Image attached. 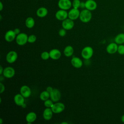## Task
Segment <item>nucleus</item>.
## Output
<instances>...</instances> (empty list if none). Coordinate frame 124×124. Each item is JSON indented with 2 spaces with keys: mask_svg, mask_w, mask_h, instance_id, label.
<instances>
[{
  "mask_svg": "<svg viewBox=\"0 0 124 124\" xmlns=\"http://www.w3.org/2000/svg\"><path fill=\"white\" fill-rule=\"evenodd\" d=\"M3 70H4V69L3 68L2 66L1 65L0 66V75H2L3 74Z\"/></svg>",
  "mask_w": 124,
  "mask_h": 124,
  "instance_id": "36",
  "label": "nucleus"
},
{
  "mask_svg": "<svg viewBox=\"0 0 124 124\" xmlns=\"http://www.w3.org/2000/svg\"><path fill=\"white\" fill-rule=\"evenodd\" d=\"M35 25V20L32 17H28L25 20V25L29 29L32 28Z\"/></svg>",
  "mask_w": 124,
  "mask_h": 124,
  "instance_id": "23",
  "label": "nucleus"
},
{
  "mask_svg": "<svg viewBox=\"0 0 124 124\" xmlns=\"http://www.w3.org/2000/svg\"><path fill=\"white\" fill-rule=\"evenodd\" d=\"M118 45L116 43H111L108 44L106 47L107 52L110 54H114L117 51Z\"/></svg>",
  "mask_w": 124,
  "mask_h": 124,
  "instance_id": "18",
  "label": "nucleus"
},
{
  "mask_svg": "<svg viewBox=\"0 0 124 124\" xmlns=\"http://www.w3.org/2000/svg\"><path fill=\"white\" fill-rule=\"evenodd\" d=\"M118 52L120 55H124V45L121 44L118 47Z\"/></svg>",
  "mask_w": 124,
  "mask_h": 124,
  "instance_id": "30",
  "label": "nucleus"
},
{
  "mask_svg": "<svg viewBox=\"0 0 124 124\" xmlns=\"http://www.w3.org/2000/svg\"><path fill=\"white\" fill-rule=\"evenodd\" d=\"M65 109V105L62 102H55L51 108V109L54 113L58 114L62 112Z\"/></svg>",
  "mask_w": 124,
  "mask_h": 124,
  "instance_id": "4",
  "label": "nucleus"
},
{
  "mask_svg": "<svg viewBox=\"0 0 124 124\" xmlns=\"http://www.w3.org/2000/svg\"><path fill=\"white\" fill-rule=\"evenodd\" d=\"M92 14L91 11L85 9L80 12L79 18L80 20L83 23H88L92 19Z\"/></svg>",
  "mask_w": 124,
  "mask_h": 124,
  "instance_id": "1",
  "label": "nucleus"
},
{
  "mask_svg": "<svg viewBox=\"0 0 124 124\" xmlns=\"http://www.w3.org/2000/svg\"><path fill=\"white\" fill-rule=\"evenodd\" d=\"M37 118L36 114L33 111L29 112L26 116V120L28 124H31L34 122Z\"/></svg>",
  "mask_w": 124,
  "mask_h": 124,
  "instance_id": "20",
  "label": "nucleus"
},
{
  "mask_svg": "<svg viewBox=\"0 0 124 124\" xmlns=\"http://www.w3.org/2000/svg\"><path fill=\"white\" fill-rule=\"evenodd\" d=\"M3 76L7 78H13L15 75V69L10 66L6 67L4 68L3 72Z\"/></svg>",
  "mask_w": 124,
  "mask_h": 124,
  "instance_id": "8",
  "label": "nucleus"
},
{
  "mask_svg": "<svg viewBox=\"0 0 124 124\" xmlns=\"http://www.w3.org/2000/svg\"><path fill=\"white\" fill-rule=\"evenodd\" d=\"M3 123V119L2 118H0V124H2Z\"/></svg>",
  "mask_w": 124,
  "mask_h": 124,
  "instance_id": "39",
  "label": "nucleus"
},
{
  "mask_svg": "<svg viewBox=\"0 0 124 124\" xmlns=\"http://www.w3.org/2000/svg\"><path fill=\"white\" fill-rule=\"evenodd\" d=\"M62 27L66 30H70L73 28L74 26V20L67 18L62 21Z\"/></svg>",
  "mask_w": 124,
  "mask_h": 124,
  "instance_id": "11",
  "label": "nucleus"
},
{
  "mask_svg": "<svg viewBox=\"0 0 124 124\" xmlns=\"http://www.w3.org/2000/svg\"><path fill=\"white\" fill-rule=\"evenodd\" d=\"M54 104V102L51 99H47L44 101V105L46 108H51Z\"/></svg>",
  "mask_w": 124,
  "mask_h": 124,
  "instance_id": "26",
  "label": "nucleus"
},
{
  "mask_svg": "<svg viewBox=\"0 0 124 124\" xmlns=\"http://www.w3.org/2000/svg\"><path fill=\"white\" fill-rule=\"evenodd\" d=\"M14 31L15 33H16V35L20 33V29L19 28H16V29H15Z\"/></svg>",
  "mask_w": 124,
  "mask_h": 124,
  "instance_id": "33",
  "label": "nucleus"
},
{
  "mask_svg": "<svg viewBox=\"0 0 124 124\" xmlns=\"http://www.w3.org/2000/svg\"><path fill=\"white\" fill-rule=\"evenodd\" d=\"M16 35L14 30H9L5 34L4 38L8 42H11L14 41L16 38Z\"/></svg>",
  "mask_w": 124,
  "mask_h": 124,
  "instance_id": "15",
  "label": "nucleus"
},
{
  "mask_svg": "<svg viewBox=\"0 0 124 124\" xmlns=\"http://www.w3.org/2000/svg\"><path fill=\"white\" fill-rule=\"evenodd\" d=\"M80 12L78 9L73 8L68 12V17L73 20H76L79 18Z\"/></svg>",
  "mask_w": 124,
  "mask_h": 124,
  "instance_id": "10",
  "label": "nucleus"
},
{
  "mask_svg": "<svg viewBox=\"0 0 124 124\" xmlns=\"http://www.w3.org/2000/svg\"><path fill=\"white\" fill-rule=\"evenodd\" d=\"M74 53V48L71 46H66L63 50L64 55L67 57H71Z\"/></svg>",
  "mask_w": 124,
  "mask_h": 124,
  "instance_id": "22",
  "label": "nucleus"
},
{
  "mask_svg": "<svg viewBox=\"0 0 124 124\" xmlns=\"http://www.w3.org/2000/svg\"><path fill=\"white\" fill-rule=\"evenodd\" d=\"M71 63L72 65L76 68H79L81 67L83 65L82 60L77 57H74L72 58L71 60Z\"/></svg>",
  "mask_w": 124,
  "mask_h": 124,
  "instance_id": "17",
  "label": "nucleus"
},
{
  "mask_svg": "<svg viewBox=\"0 0 124 124\" xmlns=\"http://www.w3.org/2000/svg\"><path fill=\"white\" fill-rule=\"evenodd\" d=\"M28 36L25 33H20L16 35V41L19 46H23L28 42Z\"/></svg>",
  "mask_w": 124,
  "mask_h": 124,
  "instance_id": "3",
  "label": "nucleus"
},
{
  "mask_svg": "<svg viewBox=\"0 0 124 124\" xmlns=\"http://www.w3.org/2000/svg\"><path fill=\"white\" fill-rule=\"evenodd\" d=\"M79 8H82V9L85 8V2H84V1H81Z\"/></svg>",
  "mask_w": 124,
  "mask_h": 124,
  "instance_id": "35",
  "label": "nucleus"
},
{
  "mask_svg": "<svg viewBox=\"0 0 124 124\" xmlns=\"http://www.w3.org/2000/svg\"><path fill=\"white\" fill-rule=\"evenodd\" d=\"M15 103L18 106H22L24 105L25 97L20 93L16 94L14 98Z\"/></svg>",
  "mask_w": 124,
  "mask_h": 124,
  "instance_id": "13",
  "label": "nucleus"
},
{
  "mask_svg": "<svg viewBox=\"0 0 124 124\" xmlns=\"http://www.w3.org/2000/svg\"><path fill=\"white\" fill-rule=\"evenodd\" d=\"M121 121L123 123H124V115H123L121 117Z\"/></svg>",
  "mask_w": 124,
  "mask_h": 124,
  "instance_id": "38",
  "label": "nucleus"
},
{
  "mask_svg": "<svg viewBox=\"0 0 124 124\" xmlns=\"http://www.w3.org/2000/svg\"><path fill=\"white\" fill-rule=\"evenodd\" d=\"M61 96L60 91L56 88H54L53 91L50 93V99L55 103L58 102L61 99Z\"/></svg>",
  "mask_w": 124,
  "mask_h": 124,
  "instance_id": "7",
  "label": "nucleus"
},
{
  "mask_svg": "<svg viewBox=\"0 0 124 124\" xmlns=\"http://www.w3.org/2000/svg\"><path fill=\"white\" fill-rule=\"evenodd\" d=\"M54 88H53L51 86H48L46 88V91H47L48 93H50L53 90Z\"/></svg>",
  "mask_w": 124,
  "mask_h": 124,
  "instance_id": "34",
  "label": "nucleus"
},
{
  "mask_svg": "<svg viewBox=\"0 0 124 124\" xmlns=\"http://www.w3.org/2000/svg\"><path fill=\"white\" fill-rule=\"evenodd\" d=\"M48 14L47 9L44 7H41L38 8L36 11V15L39 17L43 18L47 16Z\"/></svg>",
  "mask_w": 124,
  "mask_h": 124,
  "instance_id": "21",
  "label": "nucleus"
},
{
  "mask_svg": "<svg viewBox=\"0 0 124 124\" xmlns=\"http://www.w3.org/2000/svg\"><path fill=\"white\" fill-rule=\"evenodd\" d=\"M55 17L60 21H63L68 17V12L66 10L60 9L57 11L55 14Z\"/></svg>",
  "mask_w": 124,
  "mask_h": 124,
  "instance_id": "9",
  "label": "nucleus"
},
{
  "mask_svg": "<svg viewBox=\"0 0 124 124\" xmlns=\"http://www.w3.org/2000/svg\"><path fill=\"white\" fill-rule=\"evenodd\" d=\"M66 34V30L63 28L61 29L59 31V35L61 37H64Z\"/></svg>",
  "mask_w": 124,
  "mask_h": 124,
  "instance_id": "31",
  "label": "nucleus"
},
{
  "mask_svg": "<svg viewBox=\"0 0 124 124\" xmlns=\"http://www.w3.org/2000/svg\"><path fill=\"white\" fill-rule=\"evenodd\" d=\"M97 6V3L94 0H87L85 1V8L91 11L95 10Z\"/></svg>",
  "mask_w": 124,
  "mask_h": 124,
  "instance_id": "14",
  "label": "nucleus"
},
{
  "mask_svg": "<svg viewBox=\"0 0 124 124\" xmlns=\"http://www.w3.org/2000/svg\"><path fill=\"white\" fill-rule=\"evenodd\" d=\"M58 5L60 9L64 10H69L72 6L70 0H59Z\"/></svg>",
  "mask_w": 124,
  "mask_h": 124,
  "instance_id": "5",
  "label": "nucleus"
},
{
  "mask_svg": "<svg viewBox=\"0 0 124 124\" xmlns=\"http://www.w3.org/2000/svg\"><path fill=\"white\" fill-rule=\"evenodd\" d=\"M18 57L17 53L14 50L9 51L6 56V60L7 62L9 63H13L15 62Z\"/></svg>",
  "mask_w": 124,
  "mask_h": 124,
  "instance_id": "6",
  "label": "nucleus"
},
{
  "mask_svg": "<svg viewBox=\"0 0 124 124\" xmlns=\"http://www.w3.org/2000/svg\"><path fill=\"white\" fill-rule=\"evenodd\" d=\"M36 36L34 34H31L28 36V42L30 43H33L36 40Z\"/></svg>",
  "mask_w": 124,
  "mask_h": 124,
  "instance_id": "29",
  "label": "nucleus"
},
{
  "mask_svg": "<svg viewBox=\"0 0 124 124\" xmlns=\"http://www.w3.org/2000/svg\"><path fill=\"white\" fill-rule=\"evenodd\" d=\"M81 1L80 0H73L72 2V7L76 9H78L80 7V4Z\"/></svg>",
  "mask_w": 124,
  "mask_h": 124,
  "instance_id": "28",
  "label": "nucleus"
},
{
  "mask_svg": "<svg viewBox=\"0 0 124 124\" xmlns=\"http://www.w3.org/2000/svg\"><path fill=\"white\" fill-rule=\"evenodd\" d=\"M41 58L43 60H47L50 58L49 53L47 51H44L41 54Z\"/></svg>",
  "mask_w": 124,
  "mask_h": 124,
  "instance_id": "27",
  "label": "nucleus"
},
{
  "mask_svg": "<svg viewBox=\"0 0 124 124\" xmlns=\"http://www.w3.org/2000/svg\"><path fill=\"white\" fill-rule=\"evenodd\" d=\"M20 93L25 98H28L31 95V91L29 86L25 85L21 87L20 89Z\"/></svg>",
  "mask_w": 124,
  "mask_h": 124,
  "instance_id": "12",
  "label": "nucleus"
},
{
  "mask_svg": "<svg viewBox=\"0 0 124 124\" xmlns=\"http://www.w3.org/2000/svg\"><path fill=\"white\" fill-rule=\"evenodd\" d=\"M0 93H3L5 89L4 84L1 82H0Z\"/></svg>",
  "mask_w": 124,
  "mask_h": 124,
  "instance_id": "32",
  "label": "nucleus"
},
{
  "mask_svg": "<svg viewBox=\"0 0 124 124\" xmlns=\"http://www.w3.org/2000/svg\"><path fill=\"white\" fill-rule=\"evenodd\" d=\"M40 99L42 101H46L47 99H48L50 97V93H48L47 91H44L41 93L39 96Z\"/></svg>",
  "mask_w": 124,
  "mask_h": 124,
  "instance_id": "25",
  "label": "nucleus"
},
{
  "mask_svg": "<svg viewBox=\"0 0 124 124\" xmlns=\"http://www.w3.org/2000/svg\"><path fill=\"white\" fill-rule=\"evenodd\" d=\"M67 124L68 123H66V122H62V124Z\"/></svg>",
  "mask_w": 124,
  "mask_h": 124,
  "instance_id": "40",
  "label": "nucleus"
},
{
  "mask_svg": "<svg viewBox=\"0 0 124 124\" xmlns=\"http://www.w3.org/2000/svg\"><path fill=\"white\" fill-rule=\"evenodd\" d=\"M50 58L54 60H57L60 58L61 57V51L56 48H54L49 52Z\"/></svg>",
  "mask_w": 124,
  "mask_h": 124,
  "instance_id": "16",
  "label": "nucleus"
},
{
  "mask_svg": "<svg viewBox=\"0 0 124 124\" xmlns=\"http://www.w3.org/2000/svg\"><path fill=\"white\" fill-rule=\"evenodd\" d=\"M93 48L90 46H87L84 47L81 52L82 57L85 60L90 59L93 56Z\"/></svg>",
  "mask_w": 124,
  "mask_h": 124,
  "instance_id": "2",
  "label": "nucleus"
},
{
  "mask_svg": "<svg viewBox=\"0 0 124 124\" xmlns=\"http://www.w3.org/2000/svg\"><path fill=\"white\" fill-rule=\"evenodd\" d=\"M53 111L51 109V108H46L43 113V117L45 120L48 121L50 120L53 116Z\"/></svg>",
  "mask_w": 124,
  "mask_h": 124,
  "instance_id": "19",
  "label": "nucleus"
},
{
  "mask_svg": "<svg viewBox=\"0 0 124 124\" xmlns=\"http://www.w3.org/2000/svg\"><path fill=\"white\" fill-rule=\"evenodd\" d=\"M3 4H2V2L0 1V11H2V9H3Z\"/></svg>",
  "mask_w": 124,
  "mask_h": 124,
  "instance_id": "37",
  "label": "nucleus"
},
{
  "mask_svg": "<svg viewBox=\"0 0 124 124\" xmlns=\"http://www.w3.org/2000/svg\"><path fill=\"white\" fill-rule=\"evenodd\" d=\"M115 42L119 45L124 43V33H119L117 34L114 39Z\"/></svg>",
  "mask_w": 124,
  "mask_h": 124,
  "instance_id": "24",
  "label": "nucleus"
}]
</instances>
